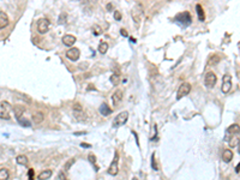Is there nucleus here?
I'll return each instance as SVG.
<instances>
[{
  "mask_svg": "<svg viewBox=\"0 0 240 180\" xmlns=\"http://www.w3.org/2000/svg\"><path fill=\"white\" fill-rule=\"evenodd\" d=\"M12 107L9 102L6 101H0V119H5V120H10L11 119V112Z\"/></svg>",
  "mask_w": 240,
  "mask_h": 180,
  "instance_id": "nucleus-1",
  "label": "nucleus"
},
{
  "mask_svg": "<svg viewBox=\"0 0 240 180\" xmlns=\"http://www.w3.org/2000/svg\"><path fill=\"white\" fill-rule=\"evenodd\" d=\"M175 21L181 23L184 27H188L192 22V17H191L190 12H181V13H178L175 16Z\"/></svg>",
  "mask_w": 240,
  "mask_h": 180,
  "instance_id": "nucleus-2",
  "label": "nucleus"
},
{
  "mask_svg": "<svg viewBox=\"0 0 240 180\" xmlns=\"http://www.w3.org/2000/svg\"><path fill=\"white\" fill-rule=\"evenodd\" d=\"M127 119H129V112H127V111H124V112L119 113V114L114 118V120H113V126H114V127L122 126V125L126 124Z\"/></svg>",
  "mask_w": 240,
  "mask_h": 180,
  "instance_id": "nucleus-3",
  "label": "nucleus"
},
{
  "mask_svg": "<svg viewBox=\"0 0 240 180\" xmlns=\"http://www.w3.org/2000/svg\"><path fill=\"white\" fill-rule=\"evenodd\" d=\"M131 16L136 24L141 23V21H142V18H143V7L139 5V4H137V5L133 6V9H132V11H131Z\"/></svg>",
  "mask_w": 240,
  "mask_h": 180,
  "instance_id": "nucleus-4",
  "label": "nucleus"
},
{
  "mask_svg": "<svg viewBox=\"0 0 240 180\" xmlns=\"http://www.w3.org/2000/svg\"><path fill=\"white\" fill-rule=\"evenodd\" d=\"M118 172H119V155H118V153L115 151L114 158H113V161H112V163H110V166H109V168H108V174L115 177V175L118 174Z\"/></svg>",
  "mask_w": 240,
  "mask_h": 180,
  "instance_id": "nucleus-5",
  "label": "nucleus"
},
{
  "mask_svg": "<svg viewBox=\"0 0 240 180\" xmlns=\"http://www.w3.org/2000/svg\"><path fill=\"white\" fill-rule=\"evenodd\" d=\"M191 91V84L187 83V82H184L179 88H178V92H176V100H180L181 97L186 96L188 92Z\"/></svg>",
  "mask_w": 240,
  "mask_h": 180,
  "instance_id": "nucleus-6",
  "label": "nucleus"
},
{
  "mask_svg": "<svg viewBox=\"0 0 240 180\" xmlns=\"http://www.w3.org/2000/svg\"><path fill=\"white\" fill-rule=\"evenodd\" d=\"M217 82V77L214 72H208L204 77V84L207 88H214Z\"/></svg>",
  "mask_w": 240,
  "mask_h": 180,
  "instance_id": "nucleus-7",
  "label": "nucleus"
},
{
  "mask_svg": "<svg viewBox=\"0 0 240 180\" xmlns=\"http://www.w3.org/2000/svg\"><path fill=\"white\" fill-rule=\"evenodd\" d=\"M49 29V21L47 18H42L37 22V31L40 34H46Z\"/></svg>",
  "mask_w": 240,
  "mask_h": 180,
  "instance_id": "nucleus-8",
  "label": "nucleus"
},
{
  "mask_svg": "<svg viewBox=\"0 0 240 180\" xmlns=\"http://www.w3.org/2000/svg\"><path fill=\"white\" fill-rule=\"evenodd\" d=\"M79 55H81V52H79V49L76 48V47H73V48H71V49H68V51L66 52V56H67L71 61H77V60L79 59Z\"/></svg>",
  "mask_w": 240,
  "mask_h": 180,
  "instance_id": "nucleus-9",
  "label": "nucleus"
},
{
  "mask_svg": "<svg viewBox=\"0 0 240 180\" xmlns=\"http://www.w3.org/2000/svg\"><path fill=\"white\" fill-rule=\"evenodd\" d=\"M232 89V80H230V76L229 75H225L223 76V83H222V92L227 94L229 90Z\"/></svg>",
  "mask_w": 240,
  "mask_h": 180,
  "instance_id": "nucleus-10",
  "label": "nucleus"
},
{
  "mask_svg": "<svg viewBox=\"0 0 240 180\" xmlns=\"http://www.w3.org/2000/svg\"><path fill=\"white\" fill-rule=\"evenodd\" d=\"M226 135H227V137H226L225 139H228V138L233 137V136L239 135V125H238V124L230 125L228 129L226 130Z\"/></svg>",
  "mask_w": 240,
  "mask_h": 180,
  "instance_id": "nucleus-11",
  "label": "nucleus"
},
{
  "mask_svg": "<svg viewBox=\"0 0 240 180\" xmlns=\"http://www.w3.org/2000/svg\"><path fill=\"white\" fill-rule=\"evenodd\" d=\"M9 25V16L4 11H0V29H4Z\"/></svg>",
  "mask_w": 240,
  "mask_h": 180,
  "instance_id": "nucleus-12",
  "label": "nucleus"
},
{
  "mask_svg": "<svg viewBox=\"0 0 240 180\" xmlns=\"http://www.w3.org/2000/svg\"><path fill=\"white\" fill-rule=\"evenodd\" d=\"M122 100V91L121 90H117L113 95H112V102L114 106H118Z\"/></svg>",
  "mask_w": 240,
  "mask_h": 180,
  "instance_id": "nucleus-13",
  "label": "nucleus"
},
{
  "mask_svg": "<svg viewBox=\"0 0 240 180\" xmlns=\"http://www.w3.org/2000/svg\"><path fill=\"white\" fill-rule=\"evenodd\" d=\"M75 42H76V37L75 36H72V35H65V36H63V43L65 46H67V47H71Z\"/></svg>",
  "mask_w": 240,
  "mask_h": 180,
  "instance_id": "nucleus-14",
  "label": "nucleus"
},
{
  "mask_svg": "<svg viewBox=\"0 0 240 180\" xmlns=\"http://www.w3.org/2000/svg\"><path fill=\"white\" fill-rule=\"evenodd\" d=\"M232 158H233V153H232V150L226 149V150L222 153V160H223V162L228 163V162L232 161Z\"/></svg>",
  "mask_w": 240,
  "mask_h": 180,
  "instance_id": "nucleus-15",
  "label": "nucleus"
},
{
  "mask_svg": "<svg viewBox=\"0 0 240 180\" xmlns=\"http://www.w3.org/2000/svg\"><path fill=\"white\" fill-rule=\"evenodd\" d=\"M98 111H100V113H101L103 117H108L109 114L112 113V109L109 108L107 103H102V104L100 106V109H98Z\"/></svg>",
  "mask_w": 240,
  "mask_h": 180,
  "instance_id": "nucleus-16",
  "label": "nucleus"
},
{
  "mask_svg": "<svg viewBox=\"0 0 240 180\" xmlns=\"http://www.w3.org/2000/svg\"><path fill=\"white\" fill-rule=\"evenodd\" d=\"M227 141H228V144L230 148H235V146L239 144V135L233 136V137L228 138Z\"/></svg>",
  "mask_w": 240,
  "mask_h": 180,
  "instance_id": "nucleus-17",
  "label": "nucleus"
},
{
  "mask_svg": "<svg viewBox=\"0 0 240 180\" xmlns=\"http://www.w3.org/2000/svg\"><path fill=\"white\" fill-rule=\"evenodd\" d=\"M196 11H197V14H198V19L203 22L205 19V16H204V11H203V7H202L201 4H197L196 5Z\"/></svg>",
  "mask_w": 240,
  "mask_h": 180,
  "instance_id": "nucleus-18",
  "label": "nucleus"
},
{
  "mask_svg": "<svg viewBox=\"0 0 240 180\" xmlns=\"http://www.w3.org/2000/svg\"><path fill=\"white\" fill-rule=\"evenodd\" d=\"M43 114L41 112H36L33 114V120L35 124H40V123H42L43 121Z\"/></svg>",
  "mask_w": 240,
  "mask_h": 180,
  "instance_id": "nucleus-19",
  "label": "nucleus"
},
{
  "mask_svg": "<svg viewBox=\"0 0 240 180\" xmlns=\"http://www.w3.org/2000/svg\"><path fill=\"white\" fill-rule=\"evenodd\" d=\"M52 174H53V172H52L51 169H46V170H43V172L39 175V179L40 180H47V179H49V178L52 177Z\"/></svg>",
  "mask_w": 240,
  "mask_h": 180,
  "instance_id": "nucleus-20",
  "label": "nucleus"
},
{
  "mask_svg": "<svg viewBox=\"0 0 240 180\" xmlns=\"http://www.w3.org/2000/svg\"><path fill=\"white\" fill-rule=\"evenodd\" d=\"M98 53L100 54H106L107 53V51H108V43L107 42H101L100 45H98Z\"/></svg>",
  "mask_w": 240,
  "mask_h": 180,
  "instance_id": "nucleus-21",
  "label": "nucleus"
},
{
  "mask_svg": "<svg viewBox=\"0 0 240 180\" xmlns=\"http://www.w3.org/2000/svg\"><path fill=\"white\" fill-rule=\"evenodd\" d=\"M10 177V172L9 169L6 168H1L0 169V180H7Z\"/></svg>",
  "mask_w": 240,
  "mask_h": 180,
  "instance_id": "nucleus-22",
  "label": "nucleus"
},
{
  "mask_svg": "<svg viewBox=\"0 0 240 180\" xmlns=\"http://www.w3.org/2000/svg\"><path fill=\"white\" fill-rule=\"evenodd\" d=\"M13 111H14V115H16L17 119L22 118V114L24 113V108H23V107H21V106H16V107L13 108Z\"/></svg>",
  "mask_w": 240,
  "mask_h": 180,
  "instance_id": "nucleus-23",
  "label": "nucleus"
},
{
  "mask_svg": "<svg viewBox=\"0 0 240 180\" xmlns=\"http://www.w3.org/2000/svg\"><path fill=\"white\" fill-rule=\"evenodd\" d=\"M16 161H17V163H18V165H22V166H24V165H27V163H28V158H27L25 155H18V156L16 158Z\"/></svg>",
  "mask_w": 240,
  "mask_h": 180,
  "instance_id": "nucleus-24",
  "label": "nucleus"
},
{
  "mask_svg": "<svg viewBox=\"0 0 240 180\" xmlns=\"http://www.w3.org/2000/svg\"><path fill=\"white\" fill-rule=\"evenodd\" d=\"M110 83L113 84V85H118L120 83V76L118 73H113L112 76H110Z\"/></svg>",
  "mask_w": 240,
  "mask_h": 180,
  "instance_id": "nucleus-25",
  "label": "nucleus"
},
{
  "mask_svg": "<svg viewBox=\"0 0 240 180\" xmlns=\"http://www.w3.org/2000/svg\"><path fill=\"white\" fill-rule=\"evenodd\" d=\"M17 120H18V123L22 125V126H24V127H30V126H31L30 121H29L28 119H25V118H19V119H17Z\"/></svg>",
  "mask_w": 240,
  "mask_h": 180,
  "instance_id": "nucleus-26",
  "label": "nucleus"
},
{
  "mask_svg": "<svg viewBox=\"0 0 240 180\" xmlns=\"http://www.w3.org/2000/svg\"><path fill=\"white\" fill-rule=\"evenodd\" d=\"M218 60H220L218 56L214 54V55L210 56V59L208 60V65H215V64H217L218 63Z\"/></svg>",
  "mask_w": 240,
  "mask_h": 180,
  "instance_id": "nucleus-27",
  "label": "nucleus"
},
{
  "mask_svg": "<svg viewBox=\"0 0 240 180\" xmlns=\"http://www.w3.org/2000/svg\"><path fill=\"white\" fill-rule=\"evenodd\" d=\"M88 160H89V161H90V162H91V163H93V165L95 166V163H96V158H95V155H93V154H90V155L88 156ZM95 169L97 170V168H96V166H95Z\"/></svg>",
  "mask_w": 240,
  "mask_h": 180,
  "instance_id": "nucleus-28",
  "label": "nucleus"
},
{
  "mask_svg": "<svg viewBox=\"0 0 240 180\" xmlns=\"http://www.w3.org/2000/svg\"><path fill=\"white\" fill-rule=\"evenodd\" d=\"M75 163V158H71V160H68L67 162H66V166H65V170H68L70 169V167L72 166Z\"/></svg>",
  "mask_w": 240,
  "mask_h": 180,
  "instance_id": "nucleus-29",
  "label": "nucleus"
},
{
  "mask_svg": "<svg viewBox=\"0 0 240 180\" xmlns=\"http://www.w3.org/2000/svg\"><path fill=\"white\" fill-rule=\"evenodd\" d=\"M59 23L60 24H65L66 23V13H61L59 16Z\"/></svg>",
  "mask_w": 240,
  "mask_h": 180,
  "instance_id": "nucleus-30",
  "label": "nucleus"
},
{
  "mask_svg": "<svg viewBox=\"0 0 240 180\" xmlns=\"http://www.w3.org/2000/svg\"><path fill=\"white\" fill-rule=\"evenodd\" d=\"M121 18H122L121 13L119 11H114V19L115 21H121Z\"/></svg>",
  "mask_w": 240,
  "mask_h": 180,
  "instance_id": "nucleus-31",
  "label": "nucleus"
},
{
  "mask_svg": "<svg viewBox=\"0 0 240 180\" xmlns=\"http://www.w3.org/2000/svg\"><path fill=\"white\" fill-rule=\"evenodd\" d=\"M151 167H153V169H155V170L159 169V167L156 166V162H155V154H153V156H151Z\"/></svg>",
  "mask_w": 240,
  "mask_h": 180,
  "instance_id": "nucleus-32",
  "label": "nucleus"
},
{
  "mask_svg": "<svg viewBox=\"0 0 240 180\" xmlns=\"http://www.w3.org/2000/svg\"><path fill=\"white\" fill-rule=\"evenodd\" d=\"M82 109H83V108H82L81 104H78V103H75V104H73V111H75V112H82Z\"/></svg>",
  "mask_w": 240,
  "mask_h": 180,
  "instance_id": "nucleus-33",
  "label": "nucleus"
},
{
  "mask_svg": "<svg viewBox=\"0 0 240 180\" xmlns=\"http://www.w3.org/2000/svg\"><path fill=\"white\" fill-rule=\"evenodd\" d=\"M34 169H29V172H28V175H29V180H34Z\"/></svg>",
  "mask_w": 240,
  "mask_h": 180,
  "instance_id": "nucleus-34",
  "label": "nucleus"
},
{
  "mask_svg": "<svg viewBox=\"0 0 240 180\" xmlns=\"http://www.w3.org/2000/svg\"><path fill=\"white\" fill-rule=\"evenodd\" d=\"M94 29H95V30H94V34H95V35H100V34H101V29H100V27H97V25H96V27H94Z\"/></svg>",
  "mask_w": 240,
  "mask_h": 180,
  "instance_id": "nucleus-35",
  "label": "nucleus"
},
{
  "mask_svg": "<svg viewBox=\"0 0 240 180\" xmlns=\"http://www.w3.org/2000/svg\"><path fill=\"white\" fill-rule=\"evenodd\" d=\"M120 34L122 35L124 37H127V36H129V34H127V31H126L125 29H121V30H120Z\"/></svg>",
  "mask_w": 240,
  "mask_h": 180,
  "instance_id": "nucleus-36",
  "label": "nucleus"
},
{
  "mask_svg": "<svg viewBox=\"0 0 240 180\" xmlns=\"http://www.w3.org/2000/svg\"><path fill=\"white\" fill-rule=\"evenodd\" d=\"M81 145L83 146V148H91V145H90V144H87V143H82Z\"/></svg>",
  "mask_w": 240,
  "mask_h": 180,
  "instance_id": "nucleus-37",
  "label": "nucleus"
},
{
  "mask_svg": "<svg viewBox=\"0 0 240 180\" xmlns=\"http://www.w3.org/2000/svg\"><path fill=\"white\" fill-rule=\"evenodd\" d=\"M59 178H60V179H61V180H67V179H66V178H65V175H64V173H60V175H59Z\"/></svg>",
  "mask_w": 240,
  "mask_h": 180,
  "instance_id": "nucleus-38",
  "label": "nucleus"
},
{
  "mask_svg": "<svg viewBox=\"0 0 240 180\" xmlns=\"http://www.w3.org/2000/svg\"><path fill=\"white\" fill-rule=\"evenodd\" d=\"M112 9H113V5H112V4H107V10H109V11H110Z\"/></svg>",
  "mask_w": 240,
  "mask_h": 180,
  "instance_id": "nucleus-39",
  "label": "nucleus"
},
{
  "mask_svg": "<svg viewBox=\"0 0 240 180\" xmlns=\"http://www.w3.org/2000/svg\"><path fill=\"white\" fill-rule=\"evenodd\" d=\"M87 132H75V135L78 136V135H85Z\"/></svg>",
  "mask_w": 240,
  "mask_h": 180,
  "instance_id": "nucleus-40",
  "label": "nucleus"
},
{
  "mask_svg": "<svg viewBox=\"0 0 240 180\" xmlns=\"http://www.w3.org/2000/svg\"><path fill=\"white\" fill-rule=\"evenodd\" d=\"M90 89L95 90V88H94V85H89V87H88V90H90Z\"/></svg>",
  "mask_w": 240,
  "mask_h": 180,
  "instance_id": "nucleus-41",
  "label": "nucleus"
},
{
  "mask_svg": "<svg viewBox=\"0 0 240 180\" xmlns=\"http://www.w3.org/2000/svg\"><path fill=\"white\" fill-rule=\"evenodd\" d=\"M239 168H240V166H239V165H237V167H235V170H237V173H239Z\"/></svg>",
  "mask_w": 240,
  "mask_h": 180,
  "instance_id": "nucleus-42",
  "label": "nucleus"
},
{
  "mask_svg": "<svg viewBox=\"0 0 240 180\" xmlns=\"http://www.w3.org/2000/svg\"><path fill=\"white\" fill-rule=\"evenodd\" d=\"M132 180H138V179H137V178H133V179H132Z\"/></svg>",
  "mask_w": 240,
  "mask_h": 180,
  "instance_id": "nucleus-43",
  "label": "nucleus"
}]
</instances>
